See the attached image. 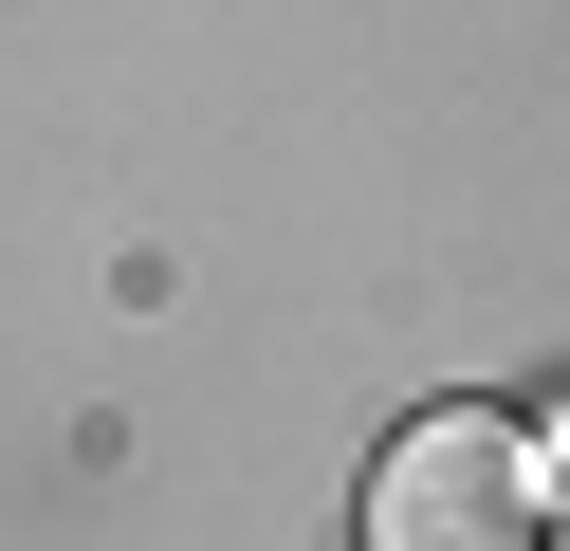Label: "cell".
<instances>
[{"label":"cell","mask_w":570,"mask_h":551,"mask_svg":"<svg viewBox=\"0 0 570 551\" xmlns=\"http://www.w3.org/2000/svg\"><path fill=\"white\" fill-rule=\"evenodd\" d=\"M368 551H552V478L497 404H423L368 478Z\"/></svg>","instance_id":"cell-1"},{"label":"cell","mask_w":570,"mask_h":551,"mask_svg":"<svg viewBox=\"0 0 570 551\" xmlns=\"http://www.w3.org/2000/svg\"><path fill=\"white\" fill-rule=\"evenodd\" d=\"M552 551H570V514H552Z\"/></svg>","instance_id":"cell-2"}]
</instances>
